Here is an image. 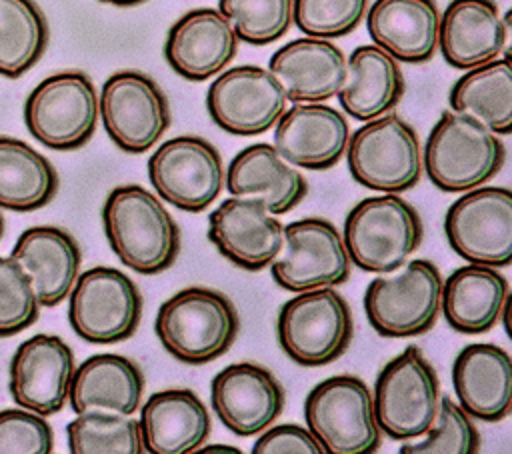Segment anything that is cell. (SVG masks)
I'll return each instance as SVG.
<instances>
[{
  "label": "cell",
  "mask_w": 512,
  "mask_h": 454,
  "mask_svg": "<svg viewBox=\"0 0 512 454\" xmlns=\"http://www.w3.org/2000/svg\"><path fill=\"white\" fill-rule=\"evenodd\" d=\"M350 126L344 114L322 102H294L274 130L276 150L296 168L328 170L348 148Z\"/></svg>",
  "instance_id": "obj_21"
},
{
  "label": "cell",
  "mask_w": 512,
  "mask_h": 454,
  "mask_svg": "<svg viewBox=\"0 0 512 454\" xmlns=\"http://www.w3.org/2000/svg\"><path fill=\"white\" fill-rule=\"evenodd\" d=\"M346 162L360 186L392 194L414 188L424 170L416 130L394 112L368 120L350 136Z\"/></svg>",
  "instance_id": "obj_7"
},
{
  "label": "cell",
  "mask_w": 512,
  "mask_h": 454,
  "mask_svg": "<svg viewBox=\"0 0 512 454\" xmlns=\"http://www.w3.org/2000/svg\"><path fill=\"white\" fill-rule=\"evenodd\" d=\"M210 400L218 420L230 432L254 436L282 414L284 388L264 366L236 362L212 378Z\"/></svg>",
  "instance_id": "obj_19"
},
{
  "label": "cell",
  "mask_w": 512,
  "mask_h": 454,
  "mask_svg": "<svg viewBox=\"0 0 512 454\" xmlns=\"http://www.w3.org/2000/svg\"><path fill=\"white\" fill-rule=\"evenodd\" d=\"M72 454H142L140 422L128 414L84 410L66 426Z\"/></svg>",
  "instance_id": "obj_35"
},
{
  "label": "cell",
  "mask_w": 512,
  "mask_h": 454,
  "mask_svg": "<svg viewBox=\"0 0 512 454\" xmlns=\"http://www.w3.org/2000/svg\"><path fill=\"white\" fill-rule=\"evenodd\" d=\"M286 92L262 66H234L210 84L206 108L214 124L236 136H258L280 120Z\"/></svg>",
  "instance_id": "obj_16"
},
{
  "label": "cell",
  "mask_w": 512,
  "mask_h": 454,
  "mask_svg": "<svg viewBox=\"0 0 512 454\" xmlns=\"http://www.w3.org/2000/svg\"><path fill=\"white\" fill-rule=\"evenodd\" d=\"M74 370V354L60 336L36 334L10 360V394L18 406L52 416L68 400Z\"/></svg>",
  "instance_id": "obj_18"
},
{
  "label": "cell",
  "mask_w": 512,
  "mask_h": 454,
  "mask_svg": "<svg viewBox=\"0 0 512 454\" xmlns=\"http://www.w3.org/2000/svg\"><path fill=\"white\" fill-rule=\"evenodd\" d=\"M38 306L30 274L12 256H0V336L30 328L38 318Z\"/></svg>",
  "instance_id": "obj_38"
},
{
  "label": "cell",
  "mask_w": 512,
  "mask_h": 454,
  "mask_svg": "<svg viewBox=\"0 0 512 454\" xmlns=\"http://www.w3.org/2000/svg\"><path fill=\"white\" fill-rule=\"evenodd\" d=\"M196 452H234V454H240L238 448L234 446H224V444H212V446H200Z\"/></svg>",
  "instance_id": "obj_44"
},
{
  "label": "cell",
  "mask_w": 512,
  "mask_h": 454,
  "mask_svg": "<svg viewBox=\"0 0 512 454\" xmlns=\"http://www.w3.org/2000/svg\"><path fill=\"white\" fill-rule=\"evenodd\" d=\"M218 10L230 20L238 40L266 46L288 32L294 0H218Z\"/></svg>",
  "instance_id": "obj_36"
},
{
  "label": "cell",
  "mask_w": 512,
  "mask_h": 454,
  "mask_svg": "<svg viewBox=\"0 0 512 454\" xmlns=\"http://www.w3.org/2000/svg\"><path fill=\"white\" fill-rule=\"evenodd\" d=\"M154 330L170 356L200 366L230 350L240 320L228 296L212 288L190 286L160 304Z\"/></svg>",
  "instance_id": "obj_2"
},
{
  "label": "cell",
  "mask_w": 512,
  "mask_h": 454,
  "mask_svg": "<svg viewBox=\"0 0 512 454\" xmlns=\"http://www.w3.org/2000/svg\"><path fill=\"white\" fill-rule=\"evenodd\" d=\"M344 244L352 264L364 272L400 270L424 238L418 210L398 194L360 200L344 220Z\"/></svg>",
  "instance_id": "obj_4"
},
{
  "label": "cell",
  "mask_w": 512,
  "mask_h": 454,
  "mask_svg": "<svg viewBox=\"0 0 512 454\" xmlns=\"http://www.w3.org/2000/svg\"><path fill=\"white\" fill-rule=\"evenodd\" d=\"M444 278L438 266L418 258L398 274L374 278L364 292L370 326L384 338H408L428 332L442 312Z\"/></svg>",
  "instance_id": "obj_8"
},
{
  "label": "cell",
  "mask_w": 512,
  "mask_h": 454,
  "mask_svg": "<svg viewBox=\"0 0 512 454\" xmlns=\"http://www.w3.org/2000/svg\"><path fill=\"white\" fill-rule=\"evenodd\" d=\"M374 412L380 430L398 442L426 434L440 406V380L418 346L404 348L378 374Z\"/></svg>",
  "instance_id": "obj_9"
},
{
  "label": "cell",
  "mask_w": 512,
  "mask_h": 454,
  "mask_svg": "<svg viewBox=\"0 0 512 454\" xmlns=\"http://www.w3.org/2000/svg\"><path fill=\"white\" fill-rule=\"evenodd\" d=\"M502 324H504V330L508 334V338L512 340V294H508L506 298V304H504V310H502Z\"/></svg>",
  "instance_id": "obj_43"
},
{
  "label": "cell",
  "mask_w": 512,
  "mask_h": 454,
  "mask_svg": "<svg viewBox=\"0 0 512 454\" xmlns=\"http://www.w3.org/2000/svg\"><path fill=\"white\" fill-rule=\"evenodd\" d=\"M292 102H324L336 96L346 80L348 58L326 38H296L280 46L268 62Z\"/></svg>",
  "instance_id": "obj_22"
},
{
  "label": "cell",
  "mask_w": 512,
  "mask_h": 454,
  "mask_svg": "<svg viewBox=\"0 0 512 454\" xmlns=\"http://www.w3.org/2000/svg\"><path fill=\"white\" fill-rule=\"evenodd\" d=\"M350 256L338 228L324 218H300L284 226L282 254L270 264L274 282L290 292L344 284Z\"/></svg>",
  "instance_id": "obj_15"
},
{
  "label": "cell",
  "mask_w": 512,
  "mask_h": 454,
  "mask_svg": "<svg viewBox=\"0 0 512 454\" xmlns=\"http://www.w3.org/2000/svg\"><path fill=\"white\" fill-rule=\"evenodd\" d=\"M480 450V434L472 416L452 398L442 396L434 422L420 442L404 444L402 454H474Z\"/></svg>",
  "instance_id": "obj_37"
},
{
  "label": "cell",
  "mask_w": 512,
  "mask_h": 454,
  "mask_svg": "<svg viewBox=\"0 0 512 454\" xmlns=\"http://www.w3.org/2000/svg\"><path fill=\"white\" fill-rule=\"evenodd\" d=\"M308 430L330 454H372L382 444L370 388L358 376L338 374L316 384L304 402Z\"/></svg>",
  "instance_id": "obj_5"
},
{
  "label": "cell",
  "mask_w": 512,
  "mask_h": 454,
  "mask_svg": "<svg viewBox=\"0 0 512 454\" xmlns=\"http://www.w3.org/2000/svg\"><path fill=\"white\" fill-rule=\"evenodd\" d=\"M68 300L72 330L92 344H114L130 338L142 316V296L128 274L94 266L78 274Z\"/></svg>",
  "instance_id": "obj_11"
},
{
  "label": "cell",
  "mask_w": 512,
  "mask_h": 454,
  "mask_svg": "<svg viewBox=\"0 0 512 454\" xmlns=\"http://www.w3.org/2000/svg\"><path fill=\"white\" fill-rule=\"evenodd\" d=\"M450 106L494 134H512V64L494 58L466 70L450 90Z\"/></svg>",
  "instance_id": "obj_33"
},
{
  "label": "cell",
  "mask_w": 512,
  "mask_h": 454,
  "mask_svg": "<svg viewBox=\"0 0 512 454\" xmlns=\"http://www.w3.org/2000/svg\"><path fill=\"white\" fill-rule=\"evenodd\" d=\"M352 312L332 286L296 292L284 302L276 320L278 344L300 366H326L350 346Z\"/></svg>",
  "instance_id": "obj_6"
},
{
  "label": "cell",
  "mask_w": 512,
  "mask_h": 454,
  "mask_svg": "<svg viewBox=\"0 0 512 454\" xmlns=\"http://www.w3.org/2000/svg\"><path fill=\"white\" fill-rule=\"evenodd\" d=\"M424 170L444 192H468L492 180L506 160L498 134L476 118L446 110L424 144Z\"/></svg>",
  "instance_id": "obj_3"
},
{
  "label": "cell",
  "mask_w": 512,
  "mask_h": 454,
  "mask_svg": "<svg viewBox=\"0 0 512 454\" xmlns=\"http://www.w3.org/2000/svg\"><path fill=\"white\" fill-rule=\"evenodd\" d=\"M404 94L398 60L376 44L358 46L348 58L346 80L336 94L346 114L368 122L390 112Z\"/></svg>",
  "instance_id": "obj_31"
},
{
  "label": "cell",
  "mask_w": 512,
  "mask_h": 454,
  "mask_svg": "<svg viewBox=\"0 0 512 454\" xmlns=\"http://www.w3.org/2000/svg\"><path fill=\"white\" fill-rule=\"evenodd\" d=\"M368 0H294L296 28L314 38H340L358 28Z\"/></svg>",
  "instance_id": "obj_39"
},
{
  "label": "cell",
  "mask_w": 512,
  "mask_h": 454,
  "mask_svg": "<svg viewBox=\"0 0 512 454\" xmlns=\"http://www.w3.org/2000/svg\"><path fill=\"white\" fill-rule=\"evenodd\" d=\"M450 248L470 264H512V188L478 186L450 204L444 216Z\"/></svg>",
  "instance_id": "obj_12"
},
{
  "label": "cell",
  "mask_w": 512,
  "mask_h": 454,
  "mask_svg": "<svg viewBox=\"0 0 512 454\" xmlns=\"http://www.w3.org/2000/svg\"><path fill=\"white\" fill-rule=\"evenodd\" d=\"M144 452L190 454L210 436L212 420L200 396L188 388L154 392L140 410Z\"/></svg>",
  "instance_id": "obj_25"
},
{
  "label": "cell",
  "mask_w": 512,
  "mask_h": 454,
  "mask_svg": "<svg viewBox=\"0 0 512 454\" xmlns=\"http://www.w3.org/2000/svg\"><path fill=\"white\" fill-rule=\"evenodd\" d=\"M100 100L90 76L64 70L44 78L24 102V122L40 144L52 150H76L96 130Z\"/></svg>",
  "instance_id": "obj_10"
},
{
  "label": "cell",
  "mask_w": 512,
  "mask_h": 454,
  "mask_svg": "<svg viewBox=\"0 0 512 454\" xmlns=\"http://www.w3.org/2000/svg\"><path fill=\"white\" fill-rule=\"evenodd\" d=\"M54 432L46 418L26 408L0 410V454H50Z\"/></svg>",
  "instance_id": "obj_40"
},
{
  "label": "cell",
  "mask_w": 512,
  "mask_h": 454,
  "mask_svg": "<svg viewBox=\"0 0 512 454\" xmlns=\"http://www.w3.org/2000/svg\"><path fill=\"white\" fill-rule=\"evenodd\" d=\"M376 46L400 62H428L438 48L440 10L434 0H376L366 14Z\"/></svg>",
  "instance_id": "obj_26"
},
{
  "label": "cell",
  "mask_w": 512,
  "mask_h": 454,
  "mask_svg": "<svg viewBox=\"0 0 512 454\" xmlns=\"http://www.w3.org/2000/svg\"><path fill=\"white\" fill-rule=\"evenodd\" d=\"M502 22H504V46H502V54H504V58L512 64V8L504 14Z\"/></svg>",
  "instance_id": "obj_42"
},
{
  "label": "cell",
  "mask_w": 512,
  "mask_h": 454,
  "mask_svg": "<svg viewBox=\"0 0 512 454\" xmlns=\"http://www.w3.org/2000/svg\"><path fill=\"white\" fill-rule=\"evenodd\" d=\"M208 240L238 268L258 272L280 256L284 226L258 198L230 196L210 212Z\"/></svg>",
  "instance_id": "obj_17"
},
{
  "label": "cell",
  "mask_w": 512,
  "mask_h": 454,
  "mask_svg": "<svg viewBox=\"0 0 512 454\" xmlns=\"http://www.w3.org/2000/svg\"><path fill=\"white\" fill-rule=\"evenodd\" d=\"M58 190L52 162L24 140L0 136V208L32 212L46 206Z\"/></svg>",
  "instance_id": "obj_32"
},
{
  "label": "cell",
  "mask_w": 512,
  "mask_h": 454,
  "mask_svg": "<svg viewBox=\"0 0 512 454\" xmlns=\"http://www.w3.org/2000/svg\"><path fill=\"white\" fill-rule=\"evenodd\" d=\"M148 178L160 200L186 212H202L222 192L226 174L214 144L200 136H176L154 150Z\"/></svg>",
  "instance_id": "obj_13"
},
{
  "label": "cell",
  "mask_w": 512,
  "mask_h": 454,
  "mask_svg": "<svg viewBox=\"0 0 512 454\" xmlns=\"http://www.w3.org/2000/svg\"><path fill=\"white\" fill-rule=\"evenodd\" d=\"M254 454H324L316 436L298 424H278L262 430L252 446Z\"/></svg>",
  "instance_id": "obj_41"
},
{
  "label": "cell",
  "mask_w": 512,
  "mask_h": 454,
  "mask_svg": "<svg viewBox=\"0 0 512 454\" xmlns=\"http://www.w3.org/2000/svg\"><path fill=\"white\" fill-rule=\"evenodd\" d=\"M100 2L114 4V6H136V4H142V2H146V0H100Z\"/></svg>",
  "instance_id": "obj_45"
},
{
  "label": "cell",
  "mask_w": 512,
  "mask_h": 454,
  "mask_svg": "<svg viewBox=\"0 0 512 454\" xmlns=\"http://www.w3.org/2000/svg\"><path fill=\"white\" fill-rule=\"evenodd\" d=\"M2 234H4V216L0 214V240H2Z\"/></svg>",
  "instance_id": "obj_46"
},
{
  "label": "cell",
  "mask_w": 512,
  "mask_h": 454,
  "mask_svg": "<svg viewBox=\"0 0 512 454\" xmlns=\"http://www.w3.org/2000/svg\"><path fill=\"white\" fill-rule=\"evenodd\" d=\"M98 100L106 134L128 154L150 150L170 126L168 100L144 72L120 70L112 74Z\"/></svg>",
  "instance_id": "obj_14"
},
{
  "label": "cell",
  "mask_w": 512,
  "mask_h": 454,
  "mask_svg": "<svg viewBox=\"0 0 512 454\" xmlns=\"http://www.w3.org/2000/svg\"><path fill=\"white\" fill-rule=\"evenodd\" d=\"M48 22L34 0H0V76L20 78L48 46Z\"/></svg>",
  "instance_id": "obj_34"
},
{
  "label": "cell",
  "mask_w": 512,
  "mask_h": 454,
  "mask_svg": "<svg viewBox=\"0 0 512 454\" xmlns=\"http://www.w3.org/2000/svg\"><path fill=\"white\" fill-rule=\"evenodd\" d=\"M144 374L122 354H94L72 374L68 400L72 410H108L132 416L144 394Z\"/></svg>",
  "instance_id": "obj_30"
},
{
  "label": "cell",
  "mask_w": 512,
  "mask_h": 454,
  "mask_svg": "<svg viewBox=\"0 0 512 454\" xmlns=\"http://www.w3.org/2000/svg\"><path fill=\"white\" fill-rule=\"evenodd\" d=\"M238 52L230 20L216 8H194L168 30L164 58L170 68L192 82L220 74Z\"/></svg>",
  "instance_id": "obj_20"
},
{
  "label": "cell",
  "mask_w": 512,
  "mask_h": 454,
  "mask_svg": "<svg viewBox=\"0 0 512 454\" xmlns=\"http://www.w3.org/2000/svg\"><path fill=\"white\" fill-rule=\"evenodd\" d=\"M458 404L484 422H500L512 410V356L496 344H468L452 364Z\"/></svg>",
  "instance_id": "obj_23"
},
{
  "label": "cell",
  "mask_w": 512,
  "mask_h": 454,
  "mask_svg": "<svg viewBox=\"0 0 512 454\" xmlns=\"http://www.w3.org/2000/svg\"><path fill=\"white\" fill-rule=\"evenodd\" d=\"M508 294L498 268L468 262L442 284V316L460 334H484L500 320Z\"/></svg>",
  "instance_id": "obj_29"
},
{
  "label": "cell",
  "mask_w": 512,
  "mask_h": 454,
  "mask_svg": "<svg viewBox=\"0 0 512 454\" xmlns=\"http://www.w3.org/2000/svg\"><path fill=\"white\" fill-rule=\"evenodd\" d=\"M226 188L232 196L258 198L274 216L296 208L308 194V182L272 144L242 148L226 170Z\"/></svg>",
  "instance_id": "obj_24"
},
{
  "label": "cell",
  "mask_w": 512,
  "mask_h": 454,
  "mask_svg": "<svg viewBox=\"0 0 512 454\" xmlns=\"http://www.w3.org/2000/svg\"><path fill=\"white\" fill-rule=\"evenodd\" d=\"M438 46L446 64L470 70L502 54L504 22L494 0H452L440 16Z\"/></svg>",
  "instance_id": "obj_28"
},
{
  "label": "cell",
  "mask_w": 512,
  "mask_h": 454,
  "mask_svg": "<svg viewBox=\"0 0 512 454\" xmlns=\"http://www.w3.org/2000/svg\"><path fill=\"white\" fill-rule=\"evenodd\" d=\"M10 256L30 274L40 306L60 304L70 294L82 264L78 242L58 226L26 228Z\"/></svg>",
  "instance_id": "obj_27"
},
{
  "label": "cell",
  "mask_w": 512,
  "mask_h": 454,
  "mask_svg": "<svg viewBox=\"0 0 512 454\" xmlns=\"http://www.w3.org/2000/svg\"><path fill=\"white\" fill-rule=\"evenodd\" d=\"M102 224L112 252L138 274H160L178 258L176 220L158 196L138 184L112 188L102 206Z\"/></svg>",
  "instance_id": "obj_1"
}]
</instances>
